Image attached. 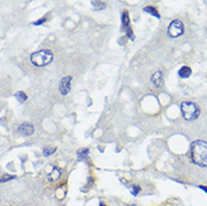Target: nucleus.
<instances>
[{"mask_svg": "<svg viewBox=\"0 0 207 206\" xmlns=\"http://www.w3.org/2000/svg\"><path fill=\"white\" fill-rule=\"evenodd\" d=\"M190 157L194 163L200 167L207 166V143L205 141H195L190 147Z\"/></svg>", "mask_w": 207, "mask_h": 206, "instance_id": "f257e3e1", "label": "nucleus"}, {"mask_svg": "<svg viewBox=\"0 0 207 206\" xmlns=\"http://www.w3.org/2000/svg\"><path fill=\"white\" fill-rule=\"evenodd\" d=\"M53 61V53L49 50H41L30 55V62L36 66H45Z\"/></svg>", "mask_w": 207, "mask_h": 206, "instance_id": "f03ea898", "label": "nucleus"}, {"mask_svg": "<svg viewBox=\"0 0 207 206\" xmlns=\"http://www.w3.org/2000/svg\"><path fill=\"white\" fill-rule=\"evenodd\" d=\"M180 109H181V114L184 118L187 121L196 119L199 115V108L193 102H184L180 106Z\"/></svg>", "mask_w": 207, "mask_h": 206, "instance_id": "7ed1b4c3", "label": "nucleus"}, {"mask_svg": "<svg viewBox=\"0 0 207 206\" xmlns=\"http://www.w3.org/2000/svg\"><path fill=\"white\" fill-rule=\"evenodd\" d=\"M168 34L172 38L179 37L180 35L184 34V24L179 19H175L170 23L169 27H168Z\"/></svg>", "mask_w": 207, "mask_h": 206, "instance_id": "20e7f679", "label": "nucleus"}, {"mask_svg": "<svg viewBox=\"0 0 207 206\" xmlns=\"http://www.w3.org/2000/svg\"><path fill=\"white\" fill-rule=\"evenodd\" d=\"M122 27L126 32V34L129 38H133V32H132L131 25H129V17L127 11H124L123 15H122Z\"/></svg>", "mask_w": 207, "mask_h": 206, "instance_id": "39448f33", "label": "nucleus"}, {"mask_svg": "<svg viewBox=\"0 0 207 206\" xmlns=\"http://www.w3.org/2000/svg\"><path fill=\"white\" fill-rule=\"evenodd\" d=\"M70 83H71V77H65L61 80L60 86H59V90H60L61 95L65 96L70 91V87H71Z\"/></svg>", "mask_w": 207, "mask_h": 206, "instance_id": "423d86ee", "label": "nucleus"}, {"mask_svg": "<svg viewBox=\"0 0 207 206\" xmlns=\"http://www.w3.org/2000/svg\"><path fill=\"white\" fill-rule=\"evenodd\" d=\"M18 131H19V133L23 134V135L28 136V135H32L35 130H34V126L32 125L30 123H23L22 125L18 127Z\"/></svg>", "mask_w": 207, "mask_h": 206, "instance_id": "0eeeda50", "label": "nucleus"}, {"mask_svg": "<svg viewBox=\"0 0 207 206\" xmlns=\"http://www.w3.org/2000/svg\"><path fill=\"white\" fill-rule=\"evenodd\" d=\"M50 169L51 171L47 174V179L50 181H57L61 177V169H59L55 166H50Z\"/></svg>", "mask_w": 207, "mask_h": 206, "instance_id": "6e6552de", "label": "nucleus"}, {"mask_svg": "<svg viewBox=\"0 0 207 206\" xmlns=\"http://www.w3.org/2000/svg\"><path fill=\"white\" fill-rule=\"evenodd\" d=\"M152 82L155 87H161L163 85V74L161 71H157L152 75Z\"/></svg>", "mask_w": 207, "mask_h": 206, "instance_id": "1a4fd4ad", "label": "nucleus"}, {"mask_svg": "<svg viewBox=\"0 0 207 206\" xmlns=\"http://www.w3.org/2000/svg\"><path fill=\"white\" fill-rule=\"evenodd\" d=\"M178 74L180 75V78H188L191 74V69L189 66H181L178 71Z\"/></svg>", "mask_w": 207, "mask_h": 206, "instance_id": "9d476101", "label": "nucleus"}, {"mask_svg": "<svg viewBox=\"0 0 207 206\" xmlns=\"http://www.w3.org/2000/svg\"><path fill=\"white\" fill-rule=\"evenodd\" d=\"M15 97H16V99L19 102V103H24V102H26V99H27V96L25 92H23V91H18V92H16L15 94Z\"/></svg>", "mask_w": 207, "mask_h": 206, "instance_id": "9b49d317", "label": "nucleus"}, {"mask_svg": "<svg viewBox=\"0 0 207 206\" xmlns=\"http://www.w3.org/2000/svg\"><path fill=\"white\" fill-rule=\"evenodd\" d=\"M144 11L149 13V14H151V15L154 16V17H157V18H160V15H159L158 10L154 7H151V6H149V7H145L144 8Z\"/></svg>", "mask_w": 207, "mask_h": 206, "instance_id": "f8f14e48", "label": "nucleus"}, {"mask_svg": "<svg viewBox=\"0 0 207 206\" xmlns=\"http://www.w3.org/2000/svg\"><path fill=\"white\" fill-rule=\"evenodd\" d=\"M89 150L88 149H82V150H79L78 151V157H79V160H82L83 158H86V155L88 154Z\"/></svg>", "mask_w": 207, "mask_h": 206, "instance_id": "ddd939ff", "label": "nucleus"}, {"mask_svg": "<svg viewBox=\"0 0 207 206\" xmlns=\"http://www.w3.org/2000/svg\"><path fill=\"white\" fill-rule=\"evenodd\" d=\"M55 150H57L55 147H52V149H50V147H44L43 153L45 157H50L51 154H53V153L55 152Z\"/></svg>", "mask_w": 207, "mask_h": 206, "instance_id": "4468645a", "label": "nucleus"}, {"mask_svg": "<svg viewBox=\"0 0 207 206\" xmlns=\"http://www.w3.org/2000/svg\"><path fill=\"white\" fill-rule=\"evenodd\" d=\"M91 4H93V7H96L97 9H102V8H105V4L101 2V1H93Z\"/></svg>", "mask_w": 207, "mask_h": 206, "instance_id": "2eb2a0df", "label": "nucleus"}, {"mask_svg": "<svg viewBox=\"0 0 207 206\" xmlns=\"http://www.w3.org/2000/svg\"><path fill=\"white\" fill-rule=\"evenodd\" d=\"M141 191V187L140 186H137V185H134L133 187H132V195L133 196H137V194Z\"/></svg>", "mask_w": 207, "mask_h": 206, "instance_id": "dca6fc26", "label": "nucleus"}, {"mask_svg": "<svg viewBox=\"0 0 207 206\" xmlns=\"http://www.w3.org/2000/svg\"><path fill=\"white\" fill-rule=\"evenodd\" d=\"M45 20H46V18L44 17V18H42V19H38L37 22L34 23V25H40V24H43V23L45 22Z\"/></svg>", "mask_w": 207, "mask_h": 206, "instance_id": "f3484780", "label": "nucleus"}, {"mask_svg": "<svg viewBox=\"0 0 207 206\" xmlns=\"http://www.w3.org/2000/svg\"><path fill=\"white\" fill-rule=\"evenodd\" d=\"M198 188L203 189V190H204V191H205V193L207 194V187H206V186H201V185H200V186H198Z\"/></svg>", "mask_w": 207, "mask_h": 206, "instance_id": "a211bd4d", "label": "nucleus"}, {"mask_svg": "<svg viewBox=\"0 0 207 206\" xmlns=\"http://www.w3.org/2000/svg\"><path fill=\"white\" fill-rule=\"evenodd\" d=\"M99 206H106V205H105V204H104V203H100V204H99Z\"/></svg>", "mask_w": 207, "mask_h": 206, "instance_id": "6ab92c4d", "label": "nucleus"}, {"mask_svg": "<svg viewBox=\"0 0 207 206\" xmlns=\"http://www.w3.org/2000/svg\"><path fill=\"white\" fill-rule=\"evenodd\" d=\"M129 206H136V205H134V204H132V205H129Z\"/></svg>", "mask_w": 207, "mask_h": 206, "instance_id": "aec40b11", "label": "nucleus"}]
</instances>
